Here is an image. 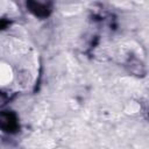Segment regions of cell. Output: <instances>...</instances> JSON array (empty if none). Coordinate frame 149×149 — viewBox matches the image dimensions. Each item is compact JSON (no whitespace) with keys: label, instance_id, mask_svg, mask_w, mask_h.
<instances>
[{"label":"cell","instance_id":"obj_1","mask_svg":"<svg viewBox=\"0 0 149 149\" xmlns=\"http://www.w3.org/2000/svg\"><path fill=\"white\" fill-rule=\"evenodd\" d=\"M28 7H29V10L31 13H34L36 16H48L50 9H49V6L44 2H41L40 0H28L27 2Z\"/></svg>","mask_w":149,"mask_h":149},{"label":"cell","instance_id":"obj_2","mask_svg":"<svg viewBox=\"0 0 149 149\" xmlns=\"http://www.w3.org/2000/svg\"><path fill=\"white\" fill-rule=\"evenodd\" d=\"M0 126L6 132H14L17 128L15 115L12 113H2L0 115Z\"/></svg>","mask_w":149,"mask_h":149},{"label":"cell","instance_id":"obj_3","mask_svg":"<svg viewBox=\"0 0 149 149\" xmlns=\"http://www.w3.org/2000/svg\"><path fill=\"white\" fill-rule=\"evenodd\" d=\"M6 24H7V21H5V20H1V21H0V29H2V28L6 26Z\"/></svg>","mask_w":149,"mask_h":149}]
</instances>
